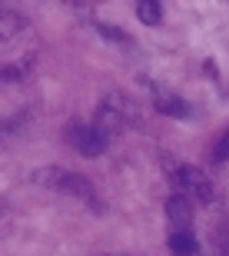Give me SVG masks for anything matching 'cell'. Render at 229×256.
Segmentation results:
<instances>
[{"instance_id": "obj_8", "label": "cell", "mask_w": 229, "mask_h": 256, "mask_svg": "<svg viewBox=\"0 0 229 256\" xmlns=\"http://www.w3.org/2000/svg\"><path fill=\"white\" fill-rule=\"evenodd\" d=\"M166 243H170V253L176 256H200V243L193 233H170Z\"/></svg>"}, {"instance_id": "obj_13", "label": "cell", "mask_w": 229, "mask_h": 256, "mask_svg": "<svg viewBox=\"0 0 229 256\" xmlns=\"http://www.w3.org/2000/svg\"><path fill=\"white\" fill-rule=\"evenodd\" d=\"M100 256H126V253H100Z\"/></svg>"}, {"instance_id": "obj_12", "label": "cell", "mask_w": 229, "mask_h": 256, "mask_svg": "<svg viewBox=\"0 0 229 256\" xmlns=\"http://www.w3.org/2000/svg\"><path fill=\"white\" fill-rule=\"evenodd\" d=\"M100 34H103V37H110V40H116V44H126V34L123 30H116V27H106V24H100Z\"/></svg>"}, {"instance_id": "obj_4", "label": "cell", "mask_w": 229, "mask_h": 256, "mask_svg": "<svg viewBox=\"0 0 229 256\" xmlns=\"http://www.w3.org/2000/svg\"><path fill=\"white\" fill-rule=\"evenodd\" d=\"M166 220H170L173 233H190L193 226V200L183 193H173L166 200Z\"/></svg>"}, {"instance_id": "obj_3", "label": "cell", "mask_w": 229, "mask_h": 256, "mask_svg": "<svg viewBox=\"0 0 229 256\" xmlns=\"http://www.w3.org/2000/svg\"><path fill=\"white\" fill-rule=\"evenodd\" d=\"M63 140H67V146H73L80 156H103L106 143H110L93 124H83V120H70L67 130H63Z\"/></svg>"}, {"instance_id": "obj_6", "label": "cell", "mask_w": 229, "mask_h": 256, "mask_svg": "<svg viewBox=\"0 0 229 256\" xmlns=\"http://www.w3.org/2000/svg\"><path fill=\"white\" fill-rule=\"evenodd\" d=\"M93 126L103 133L106 140H110L113 133H120V126H123V114L116 110L113 100H103V104L96 106V120H93Z\"/></svg>"}, {"instance_id": "obj_5", "label": "cell", "mask_w": 229, "mask_h": 256, "mask_svg": "<svg viewBox=\"0 0 229 256\" xmlns=\"http://www.w3.org/2000/svg\"><path fill=\"white\" fill-rule=\"evenodd\" d=\"M153 106H156V114L163 116H173V120H190V104L186 100H180L176 94H170V90H153Z\"/></svg>"}, {"instance_id": "obj_9", "label": "cell", "mask_w": 229, "mask_h": 256, "mask_svg": "<svg viewBox=\"0 0 229 256\" xmlns=\"http://www.w3.org/2000/svg\"><path fill=\"white\" fill-rule=\"evenodd\" d=\"M30 124V114L20 110V114H10V116H0V143H7L10 136H17L23 126Z\"/></svg>"}, {"instance_id": "obj_1", "label": "cell", "mask_w": 229, "mask_h": 256, "mask_svg": "<svg viewBox=\"0 0 229 256\" xmlns=\"http://www.w3.org/2000/svg\"><path fill=\"white\" fill-rule=\"evenodd\" d=\"M30 180L37 183V186L53 190V193H67V196L80 200V203H86L90 210H96V213H100V196H96V186L86 180L83 173L63 170V166H43V170H33V173H30Z\"/></svg>"}, {"instance_id": "obj_2", "label": "cell", "mask_w": 229, "mask_h": 256, "mask_svg": "<svg viewBox=\"0 0 229 256\" xmlns=\"http://www.w3.org/2000/svg\"><path fill=\"white\" fill-rule=\"evenodd\" d=\"M170 183L176 186V193L190 196L193 203H200V206H210L213 200H216L213 180L203 170H196V166H173L170 170Z\"/></svg>"}, {"instance_id": "obj_10", "label": "cell", "mask_w": 229, "mask_h": 256, "mask_svg": "<svg viewBox=\"0 0 229 256\" xmlns=\"http://www.w3.org/2000/svg\"><path fill=\"white\" fill-rule=\"evenodd\" d=\"M136 17H140V24H146V27H156L163 20V4H156V0H136Z\"/></svg>"}, {"instance_id": "obj_7", "label": "cell", "mask_w": 229, "mask_h": 256, "mask_svg": "<svg viewBox=\"0 0 229 256\" xmlns=\"http://www.w3.org/2000/svg\"><path fill=\"white\" fill-rule=\"evenodd\" d=\"M33 74V57H20L13 64H3L0 66V86L3 84H20V80H27Z\"/></svg>"}, {"instance_id": "obj_11", "label": "cell", "mask_w": 229, "mask_h": 256, "mask_svg": "<svg viewBox=\"0 0 229 256\" xmlns=\"http://www.w3.org/2000/svg\"><path fill=\"white\" fill-rule=\"evenodd\" d=\"M210 156H213V163H226L229 160V126L220 133V140L213 143V153H210Z\"/></svg>"}]
</instances>
